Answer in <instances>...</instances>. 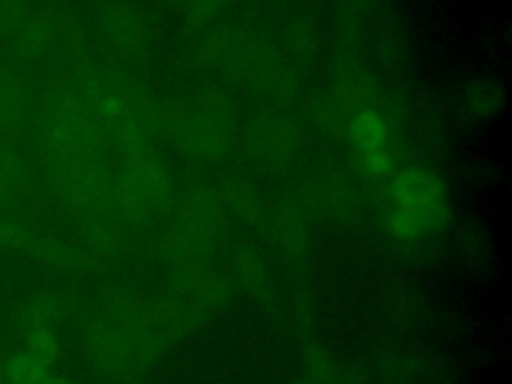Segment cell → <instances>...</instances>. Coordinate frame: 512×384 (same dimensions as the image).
I'll return each instance as SVG.
<instances>
[{
	"mask_svg": "<svg viewBox=\"0 0 512 384\" xmlns=\"http://www.w3.org/2000/svg\"><path fill=\"white\" fill-rule=\"evenodd\" d=\"M446 216V186L422 166L398 172L390 182L386 228L396 240H416L442 224Z\"/></svg>",
	"mask_w": 512,
	"mask_h": 384,
	"instance_id": "1",
	"label": "cell"
},
{
	"mask_svg": "<svg viewBox=\"0 0 512 384\" xmlns=\"http://www.w3.org/2000/svg\"><path fill=\"white\" fill-rule=\"evenodd\" d=\"M350 136L360 164L372 174H386L392 166L390 130L386 120L374 110L356 112L350 124Z\"/></svg>",
	"mask_w": 512,
	"mask_h": 384,
	"instance_id": "2",
	"label": "cell"
},
{
	"mask_svg": "<svg viewBox=\"0 0 512 384\" xmlns=\"http://www.w3.org/2000/svg\"><path fill=\"white\" fill-rule=\"evenodd\" d=\"M12 196H14V188L0 176V206L8 204L12 200Z\"/></svg>",
	"mask_w": 512,
	"mask_h": 384,
	"instance_id": "10",
	"label": "cell"
},
{
	"mask_svg": "<svg viewBox=\"0 0 512 384\" xmlns=\"http://www.w3.org/2000/svg\"><path fill=\"white\" fill-rule=\"evenodd\" d=\"M298 384H308V382H298Z\"/></svg>",
	"mask_w": 512,
	"mask_h": 384,
	"instance_id": "13",
	"label": "cell"
},
{
	"mask_svg": "<svg viewBox=\"0 0 512 384\" xmlns=\"http://www.w3.org/2000/svg\"><path fill=\"white\" fill-rule=\"evenodd\" d=\"M48 318L50 308L46 302H34L24 316L26 352L44 366L58 356V342L48 326Z\"/></svg>",
	"mask_w": 512,
	"mask_h": 384,
	"instance_id": "3",
	"label": "cell"
},
{
	"mask_svg": "<svg viewBox=\"0 0 512 384\" xmlns=\"http://www.w3.org/2000/svg\"><path fill=\"white\" fill-rule=\"evenodd\" d=\"M24 110V98L12 78L0 74V130L16 126Z\"/></svg>",
	"mask_w": 512,
	"mask_h": 384,
	"instance_id": "5",
	"label": "cell"
},
{
	"mask_svg": "<svg viewBox=\"0 0 512 384\" xmlns=\"http://www.w3.org/2000/svg\"><path fill=\"white\" fill-rule=\"evenodd\" d=\"M40 48V36H38V30L30 28L24 38H22V54H32Z\"/></svg>",
	"mask_w": 512,
	"mask_h": 384,
	"instance_id": "9",
	"label": "cell"
},
{
	"mask_svg": "<svg viewBox=\"0 0 512 384\" xmlns=\"http://www.w3.org/2000/svg\"><path fill=\"white\" fill-rule=\"evenodd\" d=\"M0 384H4V380H2V378H0Z\"/></svg>",
	"mask_w": 512,
	"mask_h": 384,
	"instance_id": "12",
	"label": "cell"
},
{
	"mask_svg": "<svg viewBox=\"0 0 512 384\" xmlns=\"http://www.w3.org/2000/svg\"><path fill=\"white\" fill-rule=\"evenodd\" d=\"M0 176L14 190L28 180V174H26V168H24L20 156L8 146H0Z\"/></svg>",
	"mask_w": 512,
	"mask_h": 384,
	"instance_id": "6",
	"label": "cell"
},
{
	"mask_svg": "<svg viewBox=\"0 0 512 384\" xmlns=\"http://www.w3.org/2000/svg\"><path fill=\"white\" fill-rule=\"evenodd\" d=\"M40 384H68V382H66L64 378H60V376H50V374H46Z\"/></svg>",
	"mask_w": 512,
	"mask_h": 384,
	"instance_id": "11",
	"label": "cell"
},
{
	"mask_svg": "<svg viewBox=\"0 0 512 384\" xmlns=\"http://www.w3.org/2000/svg\"><path fill=\"white\" fill-rule=\"evenodd\" d=\"M34 244L32 236L18 226L14 220L0 216V246H14V248H30Z\"/></svg>",
	"mask_w": 512,
	"mask_h": 384,
	"instance_id": "7",
	"label": "cell"
},
{
	"mask_svg": "<svg viewBox=\"0 0 512 384\" xmlns=\"http://www.w3.org/2000/svg\"><path fill=\"white\" fill-rule=\"evenodd\" d=\"M46 376V368L42 362L32 358L28 352L14 354L4 370V378L8 384H40Z\"/></svg>",
	"mask_w": 512,
	"mask_h": 384,
	"instance_id": "4",
	"label": "cell"
},
{
	"mask_svg": "<svg viewBox=\"0 0 512 384\" xmlns=\"http://www.w3.org/2000/svg\"><path fill=\"white\" fill-rule=\"evenodd\" d=\"M16 8H18L16 0H4L2 2V6H0V26H4V28L12 26L18 20Z\"/></svg>",
	"mask_w": 512,
	"mask_h": 384,
	"instance_id": "8",
	"label": "cell"
}]
</instances>
